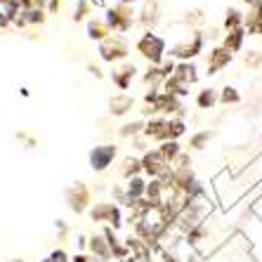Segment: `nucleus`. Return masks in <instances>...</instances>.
<instances>
[{
    "label": "nucleus",
    "instance_id": "bb28decb",
    "mask_svg": "<svg viewBox=\"0 0 262 262\" xmlns=\"http://www.w3.org/2000/svg\"><path fill=\"white\" fill-rule=\"evenodd\" d=\"M17 140H19V142H24V144H26V149H33V146L38 144V142H36V137H31L29 133H17Z\"/></svg>",
    "mask_w": 262,
    "mask_h": 262
},
{
    "label": "nucleus",
    "instance_id": "a878e982",
    "mask_svg": "<svg viewBox=\"0 0 262 262\" xmlns=\"http://www.w3.org/2000/svg\"><path fill=\"white\" fill-rule=\"evenodd\" d=\"M48 262H71V257H69V253L64 248H57L48 255Z\"/></svg>",
    "mask_w": 262,
    "mask_h": 262
},
{
    "label": "nucleus",
    "instance_id": "2f4dec72",
    "mask_svg": "<svg viewBox=\"0 0 262 262\" xmlns=\"http://www.w3.org/2000/svg\"><path fill=\"white\" fill-rule=\"evenodd\" d=\"M7 3H10V0H0V7H3V5H7Z\"/></svg>",
    "mask_w": 262,
    "mask_h": 262
},
{
    "label": "nucleus",
    "instance_id": "1a4fd4ad",
    "mask_svg": "<svg viewBox=\"0 0 262 262\" xmlns=\"http://www.w3.org/2000/svg\"><path fill=\"white\" fill-rule=\"evenodd\" d=\"M135 73H137V67L135 64H123V67L114 69V73H111V80H114V85L118 88V90H128L130 83H133Z\"/></svg>",
    "mask_w": 262,
    "mask_h": 262
},
{
    "label": "nucleus",
    "instance_id": "aec40b11",
    "mask_svg": "<svg viewBox=\"0 0 262 262\" xmlns=\"http://www.w3.org/2000/svg\"><path fill=\"white\" fill-rule=\"evenodd\" d=\"M154 19H156V3L154 0H146V7H144V12H142V24L144 26H149V24H154Z\"/></svg>",
    "mask_w": 262,
    "mask_h": 262
},
{
    "label": "nucleus",
    "instance_id": "412c9836",
    "mask_svg": "<svg viewBox=\"0 0 262 262\" xmlns=\"http://www.w3.org/2000/svg\"><path fill=\"white\" fill-rule=\"evenodd\" d=\"M0 10H3V12H5L7 17H10V21H14V19H17L19 14H21V5H19L17 0H10V3H7V5H3Z\"/></svg>",
    "mask_w": 262,
    "mask_h": 262
},
{
    "label": "nucleus",
    "instance_id": "9b49d317",
    "mask_svg": "<svg viewBox=\"0 0 262 262\" xmlns=\"http://www.w3.org/2000/svg\"><path fill=\"white\" fill-rule=\"evenodd\" d=\"M232 61V52L225 48H215L208 57V73H217L220 69H225Z\"/></svg>",
    "mask_w": 262,
    "mask_h": 262
},
{
    "label": "nucleus",
    "instance_id": "6e6552de",
    "mask_svg": "<svg viewBox=\"0 0 262 262\" xmlns=\"http://www.w3.org/2000/svg\"><path fill=\"white\" fill-rule=\"evenodd\" d=\"M88 250H90V255L97 262L111 260V248H109V244H106L104 234H92V236L88 238Z\"/></svg>",
    "mask_w": 262,
    "mask_h": 262
},
{
    "label": "nucleus",
    "instance_id": "20e7f679",
    "mask_svg": "<svg viewBox=\"0 0 262 262\" xmlns=\"http://www.w3.org/2000/svg\"><path fill=\"white\" fill-rule=\"evenodd\" d=\"M64 201H67L69 210H73L76 215H80L90 208L92 194H90V189H88L85 182H73L71 187L64 189Z\"/></svg>",
    "mask_w": 262,
    "mask_h": 262
},
{
    "label": "nucleus",
    "instance_id": "393cba45",
    "mask_svg": "<svg viewBox=\"0 0 262 262\" xmlns=\"http://www.w3.org/2000/svg\"><path fill=\"white\" fill-rule=\"evenodd\" d=\"M244 21V17H241V12L238 10H229V17H227V29H238V24Z\"/></svg>",
    "mask_w": 262,
    "mask_h": 262
},
{
    "label": "nucleus",
    "instance_id": "9d476101",
    "mask_svg": "<svg viewBox=\"0 0 262 262\" xmlns=\"http://www.w3.org/2000/svg\"><path fill=\"white\" fill-rule=\"evenodd\" d=\"M133 106H135V99L130 97V95H125V92H116V95L109 99V111L114 116H125Z\"/></svg>",
    "mask_w": 262,
    "mask_h": 262
},
{
    "label": "nucleus",
    "instance_id": "72a5a7b5",
    "mask_svg": "<svg viewBox=\"0 0 262 262\" xmlns=\"http://www.w3.org/2000/svg\"><path fill=\"white\" fill-rule=\"evenodd\" d=\"M121 3H125V5H128V3H133V0H121Z\"/></svg>",
    "mask_w": 262,
    "mask_h": 262
},
{
    "label": "nucleus",
    "instance_id": "423d86ee",
    "mask_svg": "<svg viewBox=\"0 0 262 262\" xmlns=\"http://www.w3.org/2000/svg\"><path fill=\"white\" fill-rule=\"evenodd\" d=\"M118 156V146L116 144H97L92 146L90 154H88V161H90V168L95 172H104L114 163V159Z\"/></svg>",
    "mask_w": 262,
    "mask_h": 262
},
{
    "label": "nucleus",
    "instance_id": "5701e85b",
    "mask_svg": "<svg viewBox=\"0 0 262 262\" xmlns=\"http://www.w3.org/2000/svg\"><path fill=\"white\" fill-rule=\"evenodd\" d=\"M88 14H90V3L88 0H78V7L73 12V21H83Z\"/></svg>",
    "mask_w": 262,
    "mask_h": 262
},
{
    "label": "nucleus",
    "instance_id": "f8f14e48",
    "mask_svg": "<svg viewBox=\"0 0 262 262\" xmlns=\"http://www.w3.org/2000/svg\"><path fill=\"white\" fill-rule=\"evenodd\" d=\"M201 48H203V38L196 33L194 36V40L191 43H184V45H177L175 50H172L170 55H175V57H180V59H189V57H194V55H199L201 52Z\"/></svg>",
    "mask_w": 262,
    "mask_h": 262
},
{
    "label": "nucleus",
    "instance_id": "0eeeda50",
    "mask_svg": "<svg viewBox=\"0 0 262 262\" xmlns=\"http://www.w3.org/2000/svg\"><path fill=\"white\" fill-rule=\"evenodd\" d=\"M140 163H142V170H144L146 175H151L154 180H161L163 175L170 172V163L161 156L159 149H156V151H146L144 159H142Z\"/></svg>",
    "mask_w": 262,
    "mask_h": 262
},
{
    "label": "nucleus",
    "instance_id": "7ed1b4c3",
    "mask_svg": "<svg viewBox=\"0 0 262 262\" xmlns=\"http://www.w3.org/2000/svg\"><path fill=\"white\" fill-rule=\"evenodd\" d=\"M99 57H102L104 61H109V64H116V61H123L125 57H128L130 52V45L128 40L123 36H118V33H114V36L104 38L102 43H99Z\"/></svg>",
    "mask_w": 262,
    "mask_h": 262
},
{
    "label": "nucleus",
    "instance_id": "39448f33",
    "mask_svg": "<svg viewBox=\"0 0 262 262\" xmlns=\"http://www.w3.org/2000/svg\"><path fill=\"white\" fill-rule=\"evenodd\" d=\"M163 50H165V43L156 33H151V31H146L144 36L137 40V52L146 61H151L154 67H159L161 61H163Z\"/></svg>",
    "mask_w": 262,
    "mask_h": 262
},
{
    "label": "nucleus",
    "instance_id": "f704fd0d",
    "mask_svg": "<svg viewBox=\"0 0 262 262\" xmlns=\"http://www.w3.org/2000/svg\"><path fill=\"white\" fill-rule=\"evenodd\" d=\"M40 262H48V257H43V260H40Z\"/></svg>",
    "mask_w": 262,
    "mask_h": 262
},
{
    "label": "nucleus",
    "instance_id": "f257e3e1",
    "mask_svg": "<svg viewBox=\"0 0 262 262\" xmlns=\"http://www.w3.org/2000/svg\"><path fill=\"white\" fill-rule=\"evenodd\" d=\"M104 24L109 26L111 33H125V31L133 29L135 24V12L133 7L125 5V3H118L116 7H109L106 10V17H104Z\"/></svg>",
    "mask_w": 262,
    "mask_h": 262
},
{
    "label": "nucleus",
    "instance_id": "c756f323",
    "mask_svg": "<svg viewBox=\"0 0 262 262\" xmlns=\"http://www.w3.org/2000/svg\"><path fill=\"white\" fill-rule=\"evenodd\" d=\"M19 5H21V10H29V7L36 5V0H17Z\"/></svg>",
    "mask_w": 262,
    "mask_h": 262
},
{
    "label": "nucleus",
    "instance_id": "4468645a",
    "mask_svg": "<svg viewBox=\"0 0 262 262\" xmlns=\"http://www.w3.org/2000/svg\"><path fill=\"white\" fill-rule=\"evenodd\" d=\"M19 17L24 19L26 26H40V24H45V19H48V12H45L43 7L33 5V7H29V10H21V14H19Z\"/></svg>",
    "mask_w": 262,
    "mask_h": 262
},
{
    "label": "nucleus",
    "instance_id": "f3484780",
    "mask_svg": "<svg viewBox=\"0 0 262 262\" xmlns=\"http://www.w3.org/2000/svg\"><path fill=\"white\" fill-rule=\"evenodd\" d=\"M159 151H161V156H163L168 163L170 161H175L177 156H180V144H177L175 140H170V142H163V144L159 146Z\"/></svg>",
    "mask_w": 262,
    "mask_h": 262
},
{
    "label": "nucleus",
    "instance_id": "c9c22d12",
    "mask_svg": "<svg viewBox=\"0 0 262 262\" xmlns=\"http://www.w3.org/2000/svg\"><path fill=\"white\" fill-rule=\"evenodd\" d=\"M246 3H253V0H246Z\"/></svg>",
    "mask_w": 262,
    "mask_h": 262
},
{
    "label": "nucleus",
    "instance_id": "a211bd4d",
    "mask_svg": "<svg viewBox=\"0 0 262 262\" xmlns=\"http://www.w3.org/2000/svg\"><path fill=\"white\" fill-rule=\"evenodd\" d=\"M196 102H199V106H201V109H210V106H215V102H217V92H215L213 88L201 90V92H199V97H196Z\"/></svg>",
    "mask_w": 262,
    "mask_h": 262
},
{
    "label": "nucleus",
    "instance_id": "dca6fc26",
    "mask_svg": "<svg viewBox=\"0 0 262 262\" xmlns=\"http://www.w3.org/2000/svg\"><path fill=\"white\" fill-rule=\"evenodd\" d=\"M142 170V163L140 159H125L121 165V175L125 177V180H130V177H137Z\"/></svg>",
    "mask_w": 262,
    "mask_h": 262
},
{
    "label": "nucleus",
    "instance_id": "f03ea898",
    "mask_svg": "<svg viewBox=\"0 0 262 262\" xmlns=\"http://www.w3.org/2000/svg\"><path fill=\"white\" fill-rule=\"evenodd\" d=\"M88 215H90V220H92V222H97V225L114 227V232H116L118 227L123 225L121 206L109 203V201H99V203H95V206H90V208H88Z\"/></svg>",
    "mask_w": 262,
    "mask_h": 262
},
{
    "label": "nucleus",
    "instance_id": "b1692460",
    "mask_svg": "<svg viewBox=\"0 0 262 262\" xmlns=\"http://www.w3.org/2000/svg\"><path fill=\"white\" fill-rule=\"evenodd\" d=\"M238 92L234 90V88H225V90H222V95H220V102H225V104H236L238 102Z\"/></svg>",
    "mask_w": 262,
    "mask_h": 262
},
{
    "label": "nucleus",
    "instance_id": "cd10ccee",
    "mask_svg": "<svg viewBox=\"0 0 262 262\" xmlns=\"http://www.w3.org/2000/svg\"><path fill=\"white\" fill-rule=\"evenodd\" d=\"M208 140H210V133H199L194 140H191V146H196V149H203V144H206Z\"/></svg>",
    "mask_w": 262,
    "mask_h": 262
},
{
    "label": "nucleus",
    "instance_id": "2eb2a0df",
    "mask_svg": "<svg viewBox=\"0 0 262 262\" xmlns=\"http://www.w3.org/2000/svg\"><path fill=\"white\" fill-rule=\"evenodd\" d=\"M244 36H246V31L238 26V29H234L232 33H227L225 45H222V48L229 50V52H238V50H241V43H244Z\"/></svg>",
    "mask_w": 262,
    "mask_h": 262
},
{
    "label": "nucleus",
    "instance_id": "7c9ffc66",
    "mask_svg": "<svg viewBox=\"0 0 262 262\" xmlns=\"http://www.w3.org/2000/svg\"><path fill=\"white\" fill-rule=\"evenodd\" d=\"M123 262H140L137 257H128V260H123Z\"/></svg>",
    "mask_w": 262,
    "mask_h": 262
},
{
    "label": "nucleus",
    "instance_id": "4be33fe9",
    "mask_svg": "<svg viewBox=\"0 0 262 262\" xmlns=\"http://www.w3.org/2000/svg\"><path fill=\"white\" fill-rule=\"evenodd\" d=\"M161 80H163L161 67H151L149 71L144 73V83H146V85H149V83H151V85H156V83H161Z\"/></svg>",
    "mask_w": 262,
    "mask_h": 262
},
{
    "label": "nucleus",
    "instance_id": "6ab92c4d",
    "mask_svg": "<svg viewBox=\"0 0 262 262\" xmlns=\"http://www.w3.org/2000/svg\"><path fill=\"white\" fill-rule=\"evenodd\" d=\"M142 130H144V121H135V123H125V125H123L121 130H118V135H121V137H130V135H140Z\"/></svg>",
    "mask_w": 262,
    "mask_h": 262
},
{
    "label": "nucleus",
    "instance_id": "473e14b6",
    "mask_svg": "<svg viewBox=\"0 0 262 262\" xmlns=\"http://www.w3.org/2000/svg\"><path fill=\"white\" fill-rule=\"evenodd\" d=\"M10 262H24V260H21V257H14V260H10Z\"/></svg>",
    "mask_w": 262,
    "mask_h": 262
},
{
    "label": "nucleus",
    "instance_id": "c85d7f7f",
    "mask_svg": "<svg viewBox=\"0 0 262 262\" xmlns=\"http://www.w3.org/2000/svg\"><path fill=\"white\" fill-rule=\"evenodd\" d=\"M12 26V21H10V17H7L3 10H0V29H10Z\"/></svg>",
    "mask_w": 262,
    "mask_h": 262
},
{
    "label": "nucleus",
    "instance_id": "ddd939ff",
    "mask_svg": "<svg viewBox=\"0 0 262 262\" xmlns=\"http://www.w3.org/2000/svg\"><path fill=\"white\" fill-rule=\"evenodd\" d=\"M109 36H111V31H109V26L104 24V19H88V38L102 43L104 38H109Z\"/></svg>",
    "mask_w": 262,
    "mask_h": 262
}]
</instances>
